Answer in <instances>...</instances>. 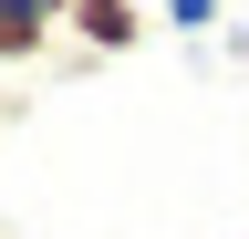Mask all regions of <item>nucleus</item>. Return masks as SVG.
<instances>
[{"instance_id": "nucleus-1", "label": "nucleus", "mask_w": 249, "mask_h": 239, "mask_svg": "<svg viewBox=\"0 0 249 239\" xmlns=\"http://www.w3.org/2000/svg\"><path fill=\"white\" fill-rule=\"evenodd\" d=\"M83 52H135L145 42V0H73V21H62Z\"/></svg>"}, {"instance_id": "nucleus-2", "label": "nucleus", "mask_w": 249, "mask_h": 239, "mask_svg": "<svg viewBox=\"0 0 249 239\" xmlns=\"http://www.w3.org/2000/svg\"><path fill=\"white\" fill-rule=\"evenodd\" d=\"M62 32L42 21V0H0V73H21V63H42Z\"/></svg>"}, {"instance_id": "nucleus-3", "label": "nucleus", "mask_w": 249, "mask_h": 239, "mask_svg": "<svg viewBox=\"0 0 249 239\" xmlns=\"http://www.w3.org/2000/svg\"><path fill=\"white\" fill-rule=\"evenodd\" d=\"M11 114H21V94H11V83H0V125H11Z\"/></svg>"}]
</instances>
